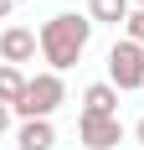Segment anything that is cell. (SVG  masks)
I'll return each mask as SVG.
<instances>
[{
  "instance_id": "10",
  "label": "cell",
  "mask_w": 144,
  "mask_h": 150,
  "mask_svg": "<svg viewBox=\"0 0 144 150\" xmlns=\"http://www.w3.org/2000/svg\"><path fill=\"white\" fill-rule=\"evenodd\" d=\"M124 31H129V42H134V47H144V11H134L129 21H124Z\"/></svg>"
},
{
  "instance_id": "3",
  "label": "cell",
  "mask_w": 144,
  "mask_h": 150,
  "mask_svg": "<svg viewBox=\"0 0 144 150\" xmlns=\"http://www.w3.org/2000/svg\"><path fill=\"white\" fill-rule=\"evenodd\" d=\"M108 83L124 93H134L144 83V47H134L129 36L124 42H113V52H108Z\"/></svg>"
},
{
  "instance_id": "11",
  "label": "cell",
  "mask_w": 144,
  "mask_h": 150,
  "mask_svg": "<svg viewBox=\"0 0 144 150\" xmlns=\"http://www.w3.org/2000/svg\"><path fill=\"white\" fill-rule=\"evenodd\" d=\"M5 129H10V109L0 104V135H5Z\"/></svg>"
},
{
  "instance_id": "6",
  "label": "cell",
  "mask_w": 144,
  "mask_h": 150,
  "mask_svg": "<svg viewBox=\"0 0 144 150\" xmlns=\"http://www.w3.org/2000/svg\"><path fill=\"white\" fill-rule=\"evenodd\" d=\"M82 114H98V119H118V88L113 83H93L82 93Z\"/></svg>"
},
{
  "instance_id": "5",
  "label": "cell",
  "mask_w": 144,
  "mask_h": 150,
  "mask_svg": "<svg viewBox=\"0 0 144 150\" xmlns=\"http://www.w3.org/2000/svg\"><path fill=\"white\" fill-rule=\"evenodd\" d=\"M36 47H41V36L26 26H10L5 36H0V57H5V67H15V62H31L36 57Z\"/></svg>"
},
{
  "instance_id": "7",
  "label": "cell",
  "mask_w": 144,
  "mask_h": 150,
  "mask_svg": "<svg viewBox=\"0 0 144 150\" xmlns=\"http://www.w3.org/2000/svg\"><path fill=\"white\" fill-rule=\"evenodd\" d=\"M15 145H21V150H52V145H57L52 119H26V124H21V135H15Z\"/></svg>"
},
{
  "instance_id": "9",
  "label": "cell",
  "mask_w": 144,
  "mask_h": 150,
  "mask_svg": "<svg viewBox=\"0 0 144 150\" xmlns=\"http://www.w3.org/2000/svg\"><path fill=\"white\" fill-rule=\"evenodd\" d=\"M26 83L31 78H21V67H0V104L10 109V114H15V104L26 98Z\"/></svg>"
},
{
  "instance_id": "2",
  "label": "cell",
  "mask_w": 144,
  "mask_h": 150,
  "mask_svg": "<svg viewBox=\"0 0 144 150\" xmlns=\"http://www.w3.org/2000/svg\"><path fill=\"white\" fill-rule=\"evenodd\" d=\"M62 98H67L62 78H57V73H36V78L26 83V98L15 104V114H21V124H26V119H52Z\"/></svg>"
},
{
  "instance_id": "14",
  "label": "cell",
  "mask_w": 144,
  "mask_h": 150,
  "mask_svg": "<svg viewBox=\"0 0 144 150\" xmlns=\"http://www.w3.org/2000/svg\"><path fill=\"white\" fill-rule=\"evenodd\" d=\"M129 5H139V11H144V0H129Z\"/></svg>"
},
{
  "instance_id": "8",
  "label": "cell",
  "mask_w": 144,
  "mask_h": 150,
  "mask_svg": "<svg viewBox=\"0 0 144 150\" xmlns=\"http://www.w3.org/2000/svg\"><path fill=\"white\" fill-rule=\"evenodd\" d=\"M87 16L103 21V26H124V21L134 16V5L129 0H87Z\"/></svg>"
},
{
  "instance_id": "1",
  "label": "cell",
  "mask_w": 144,
  "mask_h": 150,
  "mask_svg": "<svg viewBox=\"0 0 144 150\" xmlns=\"http://www.w3.org/2000/svg\"><path fill=\"white\" fill-rule=\"evenodd\" d=\"M87 42H93V21H82V16H52L41 26V57L52 62V73L72 67L87 52Z\"/></svg>"
},
{
  "instance_id": "4",
  "label": "cell",
  "mask_w": 144,
  "mask_h": 150,
  "mask_svg": "<svg viewBox=\"0 0 144 150\" xmlns=\"http://www.w3.org/2000/svg\"><path fill=\"white\" fill-rule=\"evenodd\" d=\"M77 140L87 150H118L124 145V124L118 119H98V114H82L77 119Z\"/></svg>"
},
{
  "instance_id": "12",
  "label": "cell",
  "mask_w": 144,
  "mask_h": 150,
  "mask_svg": "<svg viewBox=\"0 0 144 150\" xmlns=\"http://www.w3.org/2000/svg\"><path fill=\"white\" fill-rule=\"evenodd\" d=\"M10 11H15V0H0V16H10Z\"/></svg>"
},
{
  "instance_id": "13",
  "label": "cell",
  "mask_w": 144,
  "mask_h": 150,
  "mask_svg": "<svg viewBox=\"0 0 144 150\" xmlns=\"http://www.w3.org/2000/svg\"><path fill=\"white\" fill-rule=\"evenodd\" d=\"M134 135H139V145H144V119H139V124H134Z\"/></svg>"
}]
</instances>
